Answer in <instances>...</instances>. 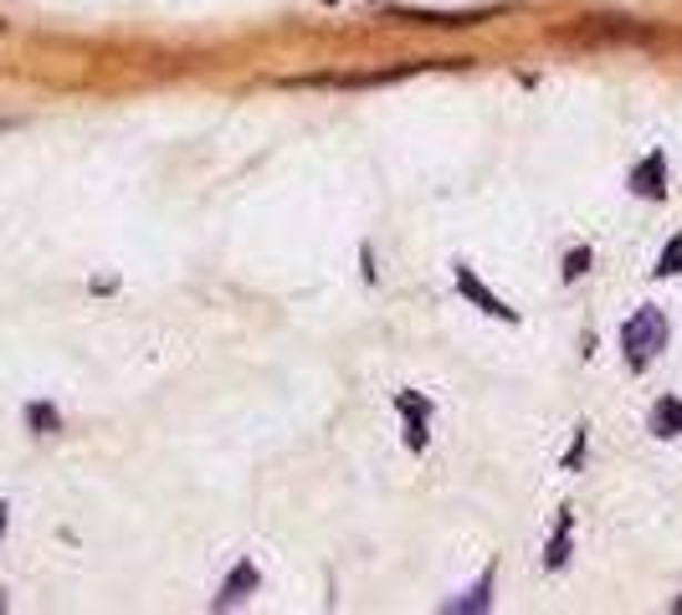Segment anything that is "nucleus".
Segmentation results:
<instances>
[{"label": "nucleus", "instance_id": "nucleus-1", "mask_svg": "<svg viewBox=\"0 0 682 615\" xmlns=\"http://www.w3.org/2000/svg\"><path fill=\"white\" fill-rule=\"evenodd\" d=\"M621 349H626V364L631 370H646L656 360V349H668V319L656 308H642L636 319H626L621 329Z\"/></svg>", "mask_w": 682, "mask_h": 615}, {"label": "nucleus", "instance_id": "nucleus-2", "mask_svg": "<svg viewBox=\"0 0 682 615\" xmlns=\"http://www.w3.org/2000/svg\"><path fill=\"white\" fill-rule=\"evenodd\" d=\"M575 37L580 41H652L656 31L652 27H642V21H615V16H590L585 27H575Z\"/></svg>", "mask_w": 682, "mask_h": 615}, {"label": "nucleus", "instance_id": "nucleus-3", "mask_svg": "<svg viewBox=\"0 0 682 615\" xmlns=\"http://www.w3.org/2000/svg\"><path fill=\"white\" fill-rule=\"evenodd\" d=\"M457 293L468 298V303H478L482 313H493V319H503V323H513V319H519V313H513V308L503 303V298H493V293H488V288H482V282L472 278L468 268H457Z\"/></svg>", "mask_w": 682, "mask_h": 615}, {"label": "nucleus", "instance_id": "nucleus-4", "mask_svg": "<svg viewBox=\"0 0 682 615\" xmlns=\"http://www.w3.org/2000/svg\"><path fill=\"white\" fill-rule=\"evenodd\" d=\"M631 190L646 195V201H668V160H662V154H646V164L631 174Z\"/></svg>", "mask_w": 682, "mask_h": 615}, {"label": "nucleus", "instance_id": "nucleus-5", "mask_svg": "<svg viewBox=\"0 0 682 615\" xmlns=\"http://www.w3.org/2000/svg\"><path fill=\"white\" fill-rule=\"evenodd\" d=\"M395 405L405 411V446H411V452H421V446H427V401H421V395H411V390H401V395H395Z\"/></svg>", "mask_w": 682, "mask_h": 615}, {"label": "nucleus", "instance_id": "nucleus-6", "mask_svg": "<svg viewBox=\"0 0 682 615\" xmlns=\"http://www.w3.org/2000/svg\"><path fill=\"white\" fill-rule=\"evenodd\" d=\"M652 436H682V401L678 395H662V401L652 405Z\"/></svg>", "mask_w": 682, "mask_h": 615}, {"label": "nucleus", "instance_id": "nucleus-7", "mask_svg": "<svg viewBox=\"0 0 682 615\" xmlns=\"http://www.w3.org/2000/svg\"><path fill=\"white\" fill-rule=\"evenodd\" d=\"M257 585V569H252V564H241V569H237V579H227V589H221V601H215V605H231V601H241V589H252Z\"/></svg>", "mask_w": 682, "mask_h": 615}, {"label": "nucleus", "instance_id": "nucleus-8", "mask_svg": "<svg viewBox=\"0 0 682 615\" xmlns=\"http://www.w3.org/2000/svg\"><path fill=\"white\" fill-rule=\"evenodd\" d=\"M678 272H682V236H672L662 262H656V278H678Z\"/></svg>", "mask_w": 682, "mask_h": 615}, {"label": "nucleus", "instance_id": "nucleus-9", "mask_svg": "<svg viewBox=\"0 0 682 615\" xmlns=\"http://www.w3.org/2000/svg\"><path fill=\"white\" fill-rule=\"evenodd\" d=\"M585 268H590V252L580 246V252H570V268H564V278H580Z\"/></svg>", "mask_w": 682, "mask_h": 615}, {"label": "nucleus", "instance_id": "nucleus-10", "mask_svg": "<svg viewBox=\"0 0 682 615\" xmlns=\"http://www.w3.org/2000/svg\"><path fill=\"white\" fill-rule=\"evenodd\" d=\"M31 421H37V426H47V431H52V426H57V415H52V411H47V405H37V411H31Z\"/></svg>", "mask_w": 682, "mask_h": 615}, {"label": "nucleus", "instance_id": "nucleus-11", "mask_svg": "<svg viewBox=\"0 0 682 615\" xmlns=\"http://www.w3.org/2000/svg\"><path fill=\"white\" fill-rule=\"evenodd\" d=\"M0 528H6V508H0Z\"/></svg>", "mask_w": 682, "mask_h": 615}, {"label": "nucleus", "instance_id": "nucleus-12", "mask_svg": "<svg viewBox=\"0 0 682 615\" xmlns=\"http://www.w3.org/2000/svg\"><path fill=\"white\" fill-rule=\"evenodd\" d=\"M323 6H334V0H323Z\"/></svg>", "mask_w": 682, "mask_h": 615}, {"label": "nucleus", "instance_id": "nucleus-13", "mask_svg": "<svg viewBox=\"0 0 682 615\" xmlns=\"http://www.w3.org/2000/svg\"><path fill=\"white\" fill-rule=\"evenodd\" d=\"M678 611H682V601H678Z\"/></svg>", "mask_w": 682, "mask_h": 615}]
</instances>
